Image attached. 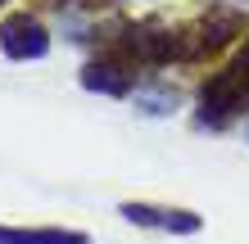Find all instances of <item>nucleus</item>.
<instances>
[{"label": "nucleus", "instance_id": "39448f33", "mask_svg": "<svg viewBox=\"0 0 249 244\" xmlns=\"http://www.w3.org/2000/svg\"><path fill=\"white\" fill-rule=\"evenodd\" d=\"M0 244H91L86 231H14L0 226Z\"/></svg>", "mask_w": 249, "mask_h": 244}, {"label": "nucleus", "instance_id": "f03ea898", "mask_svg": "<svg viewBox=\"0 0 249 244\" xmlns=\"http://www.w3.org/2000/svg\"><path fill=\"white\" fill-rule=\"evenodd\" d=\"M0 50H5L9 59H41V54L50 50V36H46V27L36 18L14 14V18H5V27H0Z\"/></svg>", "mask_w": 249, "mask_h": 244}, {"label": "nucleus", "instance_id": "6e6552de", "mask_svg": "<svg viewBox=\"0 0 249 244\" xmlns=\"http://www.w3.org/2000/svg\"><path fill=\"white\" fill-rule=\"evenodd\" d=\"M245 54H249V46H245Z\"/></svg>", "mask_w": 249, "mask_h": 244}, {"label": "nucleus", "instance_id": "f257e3e1", "mask_svg": "<svg viewBox=\"0 0 249 244\" xmlns=\"http://www.w3.org/2000/svg\"><path fill=\"white\" fill-rule=\"evenodd\" d=\"M240 109H249V54L236 68H222L199 91V127H227Z\"/></svg>", "mask_w": 249, "mask_h": 244}, {"label": "nucleus", "instance_id": "423d86ee", "mask_svg": "<svg viewBox=\"0 0 249 244\" xmlns=\"http://www.w3.org/2000/svg\"><path fill=\"white\" fill-rule=\"evenodd\" d=\"M136 104L145 113H172V109H177V95H141Z\"/></svg>", "mask_w": 249, "mask_h": 244}, {"label": "nucleus", "instance_id": "20e7f679", "mask_svg": "<svg viewBox=\"0 0 249 244\" xmlns=\"http://www.w3.org/2000/svg\"><path fill=\"white\" fill-rule=\"evenodd\" d=\"M127 222H141V226H159V231H172V235H195L199 231V217L195 212H181V208H150V204H123L118 208Z\"/></svg>", "mask_w": 249, "mask_h": 244}, {"label": "nucleus", "instance_id": "0eeeda50", "mask_svg": "<svg viewBox=\"0 0 249 244\" xmlns=\"http://www.w3.org/2000/svg\"><path fill=\"white\" fill-rule=\"evenodd\" d=\"M245 136H249V127H245Z\"/></svg>", "mask_w": 249, "mask_h": 244}, {"label": "nucleus", "instance_id": "7ed1b4c3", "mask_svg": "<svg viewBox=\"0 0 249 244\" xmlns=\"http://www.w3.org/2000/svg\"><path fill=\"white\" fill-rule=\"evenodd\" d=\"M131 77H136L131 59H95V64L82 68V86L86 91H105V95H127Z\"/></svg>", "mask_w": 249, "mask_h": 244}]
</instances>
